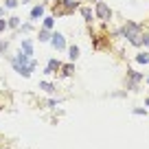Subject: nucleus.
Instances as JSON below:
<instances>
[{
  "label": "nucleus",
  "instance_id": "obj_1",
  "mask_svg": "<svg viewBox=\"0 0 149 149\" xmlns=\"http://www.w3.org/2000/svg\"><path fill=\"white\" fill-rule=\"evenodd\" d=\"M79 0H55L53 5V13L55 15H70L79 9Z\"/></svg>",
  "mask_w": 149,
  "mask_h": 149
},
{
  "label": "nucleus",
  "instance_id": "obj_2",
  "mask_svg": "<svg viewBox=\"0 0 149 149\" xmlns=\"http://www.w3.org/2000/svg\"><path fill=\"white\" fill-rule=\"evenodd\" d=\"M94 13H97V18L103 20V22L112 18V9L105 5V2H101V0H97V5H94Z\"/></svg>",
  "mask_w": 149,
  "mask_h": 149
},
{
  "label": "nucleus",
  "instance_id": "obj_3",
  "mask_svg": "<svg viewBox=\"0 0 149 149\" xmlns=\"http://www.w3.org/2000/svg\"><path fill=\"white\" fill-rule=\"evenodd\" d=\"M51 44H53V48H57V51H64L66 48V40H64L61 33H53L51 35Z\"/></svg>",
  "mask_w": 149,
  "mask_h": 149
},
{
  "label": "nucleus",
  "instance_id": "obj_4",
  "mask_svg": "<svg viewBox=\"0 0 149 149\" xmlns=\"http://www.w3.org/2000/svg\"><path fill=\"white\" fill-rule=\"evenodd\" d=\"M127 79H130V90H136V84L143 79V74L136 70H127Z\"/></svg>",
  "mask_w": 149,
  "mask_h": 149
},
{
  "label": "nucleus",
  "instance_id": "obj_5",
  "mask_svg": "<svg viewBox=\"0 0 149 149\" xmlns=\"http://www.w3.org/2000/svg\"><path fill=\"white\" fill-rule=\"evenodd\" d=\"M57 70H61V61H59V59H51L44 72H46V74H55Z\"/></svg>",
  "mask_w": 149,
  "mask_h": 149
},
{
  "label": "nucleus",
  "instance_id": "obj_6",
  "mask_svg": "<svg viewBox=\"0 0 149 149\" xmlns=\"http://www.w3.org/2000/svg\"><path fill=\"white\" fill-rule=\"evenodd\" d=\"M51 35H53V33H51V29H40V33H37V40H40V42H51Z\"/></svg>",
  "mask_w": 149,
  "mask_h": 149
},
{
  "label": "nucleus",
  "instance_id": "obj_7",
  "mask_svg": "<svg viewBox=\"0 0 149 149\" xmlns=\"http://www.w3.org/2000/svg\"><path fill=\"white\" fill-rule=\"evenodd\" d=\"M44 15V5H35L31 9V20H40Z\"/></svg>",
  "mask_w": 149,
  "mask_h": 149
},
{
  "label": "nucleus",
  "instance_id": "obj_8",
  "mask_svg": "<svg viewBox=\"0 0 149 149\" xmlns=\"http://www.w3.org/2000/svg\"><path fill=\"white\" fill-rule=\"evenodd\" d=\"M79 11H81V15H84V20L86 22H92V9H90V7H79Z\"/></svg>",
  "mask_w": 149,
  "mask_h": 149
},
{
  "label": "nucleus",
  "instance_id": "obj_9",
  "mask_svg": "<svg viewBox=\"0 0 149 149\" xmlns=\"http://www.w3.org/2000/svg\"><path fill=\"white\" fill-rule=\"evenodd\" d=\"M20 51H24L26 55L33 57V42H31V40H22V48H20Z\"/></svg>",
  "mask_w": 149,
  "mask_h": 149
},
{
  "label": "nucleus",
  "instance_id": "obj_10",
  "mask_svg": "<svg viewBox=\"0 0 149 149\" xmlns=\"http://www.w3.org/2000/svg\"><path fill=\"white\" fill-rule=\"evenodd\" d=\"M42 26H44V29H53V26H55V15H46Z\"/></svg>",
  "mask_w": 149,
  "mask_h": 149
},
{
  "label": "nucleus",
  "instance_id": "obj_11",
  "mask_svg": "<svg viewBox=\"0 0 149 149\" xmlns=\"http://www.w3.org/2000/svg\"><path fill=\"white\" fill-rule=\"evenodd\" d=\"M136 61H138V64H149V53L145 51V53H138V55H136Z\"/></svg>",
  "mask_w": 149,
  "mask_h": 149
},
{
  "label": "nucleus",
  "instance_id": "obj_12",
  "mask_svg": "<svg viewBox=\"0 0 149 149\" xmlns=\"http://www.w3.org/2000/svg\"><path fill=\"white\" fill-rule=\"evenodd\" d=\"M7 26H9V29H18V26H20V18H15V15H11V18L7 20Z\"/></svg>",
  "mask_w": 149,
  "mask_h": 149
},
{
  "label": "nucleus",
  "instance_id": "obj_13",
  "mask_svg": "<svg viewBox=\"0 0 149 149\" xmlns=\"http://www.w3.org/2000/svg\"><path fill=\"white\" fill-rule=\"evenodd\" d=\"M68 53H70V61H74V59H77V57H79V46H70L68 48Z\"/></svg>",
  "mask_w": 149,
  "mask_h": 149
},
{
  "label": "nucleus",
  "instance_id": "obj_14",
  "mask_svg": "<svg viewBox=\"0 0 149 149\" xmlns=\"http://www.w3.org/2000/svg\"><path fill=\"white\" fill-rule=\"evenodd\" d=\"M72 70H74V66H72V64L61 66V74H64V77H70V74H72Z\"/></svg>",
  "mask_w": 149,
  "mask_h": 149
},
{
  "label": "nucleus",
  "instance_id": "obj_15",
  "mask_svg": "<svg viewBox=\"0 0 149 149\" xmlns=\"http://www.w3.org/2000/svg\"><path fill=\"white\" fill-rule=\"evenodd\" d=\"M40 88H42V90H46L48 94H53V92H55V86H53V84H48V81H42V84H40Z\"/></svg>",
  "mask_w": 149,
  "mask_h": 149
},
{
  "label": "nucleus",
  "instance_id": "obj_16",
  "mask_svg": "<svg viewBox=\"0 0 149 149\" xmlns=\"http://www.w3.org/2000/svg\"><path fill=\"white\" fill-rule=\"evenodd\" d=\"M18 5H20L18 0H5V9H15Z\"/></svg>",
  "mask_w": 149,
  "mask_h": 149
},
{
  "label": "nucleus",
  "instance_id": "obj_17",
  "mask_svg": "<svg viewBox=\"0 0 149 149\" xmlns=\"http://www.w3.org/2000/svg\"><path fill=\"white\" fill-rule=\"evenodd\" d=\"M20 29H22V33H29V31L33 29V24H31V22H26V24H22Z\"/></svg>",
  "mask_w": 149,
  "mask_h": 149
},
{
  "label": "nucleus",
  "instance_id": "obj_18",
  "mask_svg": "<svg viewBox=\"0 0 149 149\" xmlns=\"http://www.w3.org/2000/svg\"><path fill=\"white\" fill-rule=\"evenodd\" d=\"M7 46H9L7 42H0V53H5V51H7Z\"/></svg>",
  "mask_w": 149,
  "mask_h": 149
},
{
  "label": "nucleus",
  "instance_id": "obj_19",
  "mask_svg": "<svg viewBox=\"0 0 149 149\" xmlns=\"http://www.w3.org/2000/svg\"><path fill=\"white\" fill-rule=\"evenodd\" d=\"M5 29H7V22H5V20H0V31H5Z\"/></svg>",
  "mask_w": 149,
  "mask_h": 149
},
{
  "label": "nucleus",
  "instance_id": "obj_20",
  "mask_svg": "<svg viewBox=\"0 0 149 149\" xmlns=\"http://www.w3.org/2000/svg\"><path fill=\"white\" fill-rule=\"evenodd\" d=\"M2 15H5V7H0V18H2Z\"/></svg>",
  "mask_w": 149,
  "mask_h": 149
},
{
  "label": "nucleus",
  "instance_id": "obj_21",
  "mask_svg": "<svg viewBox=\"0 0 149 149\" xmlns=\"http://www.w3.org/2000/svg\"><path fill=\"white\" fill-rule=\"evenodd\" d=\"M147 105H149V99H147Z\"/></svg>",
  "mask_w": 149,
  "mask_h": 149
},
{
  "label": "nucleus",
  "instance_id": "obj_22",
  "mask_svg": "<svg viewBox=\"0 0 149 149\" xmlns=\"http://www.w3.org/2000/svg\"><path fill=\"white\" fill-rule=\"evenodd\" d=\"M90 2H92V0H90ZM94 2H97V0H94Z\"/></svg>",
  "mask_w": 149,
  "mask_h": 149
},
{
  "label": "nucleus",
  "instance_id": "obj_23",
  "mask_svg": "<svg viewBox=\"0 0 149 149\" xmlns=\"http://www.w3.org/2000/svg\"><path fill=\"white\" fill-rule=\"evenodd\" d=\"M147 81H149V79H147Z\"/></svg>",
  "mask_w": 149,
  "mask_h": 149
}]
</instances>
